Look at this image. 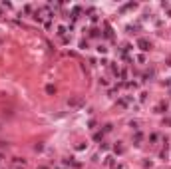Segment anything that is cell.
I'll return each instance as SVG.
<instances>
[{
	"mask_svg": "<svg viewBox=\"0 0 171 169\" xmlns=\"http://www.w3.org/2000/svg\"><path fill=\"white\" fill-rule=\"evenodd\" d=\"M139 46H141V50H149V42H147V40H139Z\"/></svg>",
	"mask_w": 171,
	"mask_h": 169,
	"instance_id": "2",
	"label": "cell"
},
{
	"mask_svg": "<svg viewBox=\"0 0 171 169\" xmlns=\"http://www.w3.org/2000/svg\"><path fill=\"white\" fill-rule=\"evenodd\" d=\"M46 92H48V94H54V92H56V88H54V86H48V88H46Z\"/></svg>",
	"mask_w": 171,
	"mask_h": 169,
	"instance_id": "3",
	"label": "cell"
},
{
	"mask_svg": "<svg viewBox=\"0 0 171 169\" xmlns=\"http://www.w3.org/2000/svg\"><path fill=\"white\" fill-rule=\"evenodd\" d=\"M68 103L72 108H80V106H84V98H74V100H70Z\"/></svg>",
	"mask_w": 171,
	"mask_h": 169,
	"instance_id": "1",
	"label": "cell"
}]
</instances>
